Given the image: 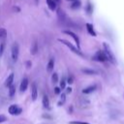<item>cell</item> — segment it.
<instances>
[{
  "label": "cell",
  "instance_id": "1",
  "mask_svg": "<svg viewBox=\"0 0 124 124\" xmlns=\"http://www.w3.org/2000/svg\"><path fill=\"white\" fill-rule=\"evenodd\" d=\"M103 46H104V52L106 53V55H107V57H108V60L110 61V62L113 63V64H116V58H115V56H114L112 50L110 49L109 46H108L107 43H103Z\"/></svg>",
  "mask_w": 124,
  "mask_h": 124
},
{
  "label": "cell",
  "instance_id": "2",
  "mask_svg": "<svg viewBox=\"0 0 124 124\" xmlns=\"http://www.w3.org/2000/svg\"><path fill=\"white\" fill-rule=\"evenodd\" d=\"M58 42H60V43H62V44H64L68 48H70L74 53H76V54H78V55H79V56H84L83 55V53L77 47V46H75L73 44H71L70 42H68V41H66V40H62V39H58Z\"/></svg>",
  "mask_w": 124,
  "mask_h": 124
},
{
  "label": "cell",
  "instance_id": "3",
  "mask_svg": "<svg viewBox=\"0 0 124 124\" xmlns=\"http://www.w3.org/2000/svg\"><path fill=\"white\" fill-rule=\"evenodd\" d=\"M18 54H19V47H18V45L16 43H15L11 49V56H12V59L14 62H16L17 60Z\"/></svg>",
  "mask_w": 124,
  "mask_h": 124
},
{
  "label": "cell",
  "instance_id": "4",
  "mask_svg": "<svg viewBox=\"0 0 124 124\" xmlns=\"http://www.w3.org/2000/svg\"><path fill=\"white\" fill-rule=\"evenodd\" d=\"M22 112V108L17 105H11L9 107V113L11 115H19Z\"/></svg>",
  "mask_w": 124,
  "mask_h": 124
},
{
  "label": "cell",
  "instance_id": "5",
  "mask_svg": "<svg viewBox=\"0 0 124 124\" xmlns=\"http://www.w3.org/2000/svg\"><path fill=\"white\" fill-rule=\"evenodd\" d=\"M63 33L66 34V35L71 36V37L74 39V41H75V43H76V45H77V47L79 49V47H80V44H79V38H78V36L76 33H74V32H72V31H69V30H64Z\"/></svg>",
  "mask_w": 124,
  "mask_h": 124
},
{
  "label": "cell",
  "instance_id": "6",
  "mask_svg": "<svg viewBox=\"0 0 124 124\" xmlns=\"http://www.w3.org/2000/svg\"><path fill=\"white\" fill-rule=\"evenodd\" d=\"M94 59L97 60V61H100V62H106V61H108V57H107L106 53L104 51H102V50H99V51L96 52V54L94 56Z\"/></svg>",
  "mask_w": 124,
  "mask_h": 124
},
{
  "label": "cell",
  "instance_id": "7",
  "mask_svg": "<svg viewBox=\"0 0 124 124\" xmlns=\"http://www.w3.org/2000/svg\"><path fill=\"white\" fill-rule=\"evenodd\" d=\"M37 97H38L37 86H36V83H33L32 84V87H31V98H32V101H36L37 100Z\"/></svg>",
  "mask_w": 124,
  "mask_h": 124
},
{
  "label": "cell",
  "instance_id": "8",
  "mask_svg": "<svg viewBox=\"0 0 124 124\" xmlns=\"http://www.w3.org/2000/svg\"><path fill=\"white\" fill-rule=\"evenodd\" d=\"M27 87H28V78H24L21 80V82H20V86H19L20 92H25L26 89H27Z\"/></svg>",
  "mask_w": 124,
  "mask_h": 124
},
{
  "label": "cell",
  "instance_id": "9",
  "mask_svg": "<svg viewBox=\"0 0 124 124\" xmlns=\"http://www.w3.org/2000/svg\"><path fill=\"white\" fill-rule=\"evenodd\" d=\"M14 77H15V75L13 74V73H11L9 76H8V78H6V80H5V86L6 87H10L12 84H13V81H14Z\"/></svg>",
  "mask_w": 124,
  "mask_h": 124
},
{
  "label": "cell",
  "instance_id": "10",
  "mask_svg": "<svg viewBox=\"0 0 124 124\" xmlns=\"http://www.w3.org/2000/svg\"><path fill=\"white\" fill-rule=\"evenodd\" d=\"M96 88H97V86H96L95 84L90 85V86H88V87L82 89V93H83V94H90V93H92L93 91H95Z\"/></svg>",
  "mask_w": 124,
  "mask_h": 124
},
{
  "label": "cell",
  "instance_id": "11",
  "mask_svg": "<svg viewBox=\"0 0 124 124\" xmlns=\"http://www.w3.org/2000/svg\"><path fill=\"white\" fill-rule=\"evenodd\" d=\"M38 50H39L38 42L35 40V41L33 42V45H32V46H31V54H33V55H36V54H37V52H38Z\"/></svg>",
  "mask_w": 124,
  "mask_h": 124
},
{
  "label": "cell",
  "instance_id": "12",
  "mask_svg": "<svg viewBox=\"0 0 124 124\" xmlns=\"http://www.w3.org/2000/svg\"><path fill=\"white\" fill-rule=\"evenodd\" d=\"M42 104H43V107H44L45 108H49V100H48V98H47L46 95H44V96H43Z\"/></svg>",
  "mask_w": 124,
  "mask_h": 124
},
{
  "label": "cell",
  "instance_id": "13",
  "mask_svg": "<svg viewBox=\"0 0 124 124\" xmlns=\"http://www.w3.org/2000/svg\"><path fill=\"white\" fill-rule=\"evenodd\" d=\"M86 28H87L88 33H89L91 36H93V37H95V36H96V32H95V30H94V28H93V25H92V24H90V23H86Z\"/></svg>",
  "mask_w": 124,
  "mask_h": 124
},
{
  "label": "cell",
  "instance_id": "14",
  "mask_svg": "<svg viewBox=\"0 0 124 124\" xmlns=\"http://www.w3.org/2000/svg\"><path fill=\"white\" fill-rule=\"evenodd\" d=\"M46 4H47V6H48V8H49V10H51V11H54L55 9H56V6H57V4L53 1V0H46Z\"/></svg>",
  "mask_w": 124,
  "mask_h": 124
},
{
  "label": "cell",
  "instance_id": "15",
  "mask_svg": "<svg viewBox=\"0 0 124 124\" xmlns=\"http://www.w3.org/2000/svg\"><path fill=\"white\" fill-rule=\"evenodd\" d=\"M53 68H54V59H49V61H48V63H47V66H46V70L48 71V72H51L52 70H53Z\"/></svg>",
  "mask_w": 124,
  "mask_h": 124
},
{
  "label": "cell",
  "instance_id": "16",
  "mask_svg": "<svg viewBox=\"0 0 124 124\" xmlns=\"http://www.w3.org/2000/svg\"><path fill=\"white\" fill-rule=\"evenodd\" d=\"M81 71H82V73L87 74V75H96V74H97V72H96L95 70H93V69H87V68H84V69H82Z\"/></svg>",
  "mask_w": 124,
  "mask_h": 124
},
{
  "label": "cell",
  "instance_id": "17",
  "mask_svg": "<svg viewBox=\"0 0 124 124\" xmlns=\"http://www.w3.org/2000/svg\"><path fill=\"white\" fill-rule=\"evenodd\" d=\"M15 94H16V86H15L14 84H12V85L9 87V96H10L11 98H13V97L15 96Z\"/></svg>",
  "mask_w": 124,
  "mask_h": 124
},
{
  "label": "cell",
  "instance_id": "18",
  "mask_svg": "<svg viewBox=\"0 0 124 124\" xmlns=\"http://www.w3.org/2000/svg\"><path fill=\"white\" fill-rule=\"evenodd\" d=\"M65 102H66V94H62L61 95V98H60V101L57 103V105L60 107V106H63L64 104H65Z\"/></svg>",
  "mask_w": 124,
  "mask_h": 124
},
{
  "label": "cell",
  "instance_id": "19",
  "mask_svg": "<svg viewBox=\"0 0 124 124\" xmlns=\"http://www.w3.org/2000/svg\"><path fill=\"white\" fill-rule=\"evenodd\" d=\"M79 7H80V1L79 0H77V1L73 2V4L71 5V8L72 9H78Z\"/></svg>",
  "mask_w": 124,
  "mask_h": 124
},
{
  "label": "cell",
  "instance_id": "20",
  "mask_svg": "<svg viewBox=\"0 0 124 124\" xmlns=\"http://www.w3.org/2000/svg\"><path fill=\"white\" fill-rule=\"evenodd\" d=\"M7 37V31L5 28H0V39H4Z\"/></svg>",
  "mask_w": 124,
  "mask_h": 124
},
{
  "label": "cell",
  "instance_id": "21",
  "mask_svg": "<svg viewBox=\"0 0 124 124\" xmlns=\"http://www.w3.org/2000/svg\"><path fill=\"white\" fill-rule=\"evenodd\" d=\"M51 81H52L53 83H56V82L58 81V75H57V73H53V74H52Z\"/></svg>",
  "mask_w": 124,
  "mask_h": 124
},
{
  "label": "cell",
  "instance_id": "22",
  "mask_svg": "<svg viewBox=\"0 0 124 124\" xmlns=\"http://www.w3.org/2000/svg\"><path fill=\"white\" fill-rule=\"evenodd\" d=\"M65 87H66V79L62 78L60 80V89H65Z\"/></svg>",
  "mask_w": 124,
  "mask_h": 124
},
{
  "label": "cell",
  "instance_id": "23",
  "mask_svg": "<svg viewBox=\"0 0 124 124\" xmlns=\"http://www.w3.org/2000/svg\"><path fill=\"white\" fill-rule=\"evenodd\" d=\"M7 120H8V118H7L6 115H4V114H0V123H4V122H6Z\"/></svg>",
  "mask_w": 124,
  "mask_h": 124
},
{
  "label": "cell",
  "instance_id": "24",
  "mask_svg": "<svg viewBox=\"0 0 124 124\" xmlns=\"http://www.w3.org/2000/svg\"><path fill=\"white\" fill-rule=\"evenodd\" d=\"M86 11H87V13L88 14H91L92 13V6H91V4L88 2L87 3V6H86Z\"/></svg>",
  "mask_w": 124,
  "mask_h": 124
},
{
  "label": "cell",
  "instance_id": "25",
  "mask_svg": "<svg viewBox=\"0 0 124 124\" xmlns=\"http://www.w3.org/2000/svg\"><path fill=\"white\" fill-rule=\"evenodd\" d=\"M69 124H90V123H87V122H83V121H71L69 122Z\"/></svg>",
  "mask_w": 124,
  "mask_h": 124
},
{
  "label": "cell",
  "instance_id": "26",
  "mask_svg": "<svg viewBox=\"0 0 124 124\" xmlns=\"http://www.w3.org/2000/svg\"><path fill=\"white\" fill-rule=\"evenodd\" d=\"M67 82H68L69 84H72V83L74 82V78H73L72 76H70V77L67 78Z\"/></svg>",
  "mask_w": 124,
  "mask_h": 124
},
{
  "label": "cell",
  "instance_id": "27",
  "mask_svg": "<svg viewBox=\"0 0 124 124\" xmlns=\"http://www.w3.org/2000/svg\"><path fill=\"white\" fill-rule=\"evenodd\" d=\"M54 93L55 94H60L61 93V89H60V87H54Z\"/></svg>",
  "mask_w": 124,
  "mask_h": 124
},
{
  "label": "cell",
  "instance_id": "28",
  "mask_svg": "<svg viewBox=\"0 0 124 124\" xmlns=\"http://www.w3.org/2000/svg\"><path fill=\"white\" fill-rule=\"evenodd\" d=\"M3 51H4V44L2 43V44L0 45V56L3 54Z\"/></svg>",
  "mask_w": 124,
  "mask_h": 124
},
{
  "label": "cell",
  "instance_id": "29",
  "mask_svg": "<svg viewBox=\"0 0 124 124\" xmlns=\"http://www.w3.org/2000/svg\"><path fill=\"white\" fill-rule=\"evenodd\" d=\"M31 66H32L31 61H27V62H26V67H27V68H30Z\"/></svg>",
  "mask_w": 124,
  "mask_h": 124
},
{
  "label": "cell",
  "instance_id": "30",
  "mask_svg": "<svg viewBox=\"0 0 124 124\" xmlns=\"http://www.w3.org/2000/svg\"><path fill=\"white\" fill-rule=\"evenodd\" d=\"M66 92H67L68 94H69V93H71V92H72V88H71V87H68V88H67V90H66Z\"/></svg>",
  "mask_w": 124,
  "mask_h": 124
},
{
  "label": "cell",
  "instance_id": "31",
  "mask_svg": "<svg viewBox=\"0 0 124 124\" xmlns=\"http://www.w3.org/2000/svg\"><path fill=\"white\" fill-rule=\"evenodd\" d=\"M43 116H44V117H46V118H51V116H49V115H46V114H44Z\"/></svg>",
  "mask_w": 124,
  "mask_h": 124
},
{
  "label": "cell",
  "instance_id": "32",
  "mask_svg": "<svg viewBox=\"0 0 124 124\" xmlns=\"http://www.w3.org/2000/svg\"><path fill=\"white\" fill-rule=\"evenodd\" d=\"M14 8H15V9H14V10H15V11H16H16H17V12H18V11H19V8H18V7H14Z\"/></svg>",
  "mask_w": 124,
  "mask_h": 124
},
{
  "label": "cell",
  "instance_id": "33",
  "mask_svg": "<svg viewBox=\"0 0 124 124\" xmlns=\"http://www.w3.org/2000/svg\"><path fill=\"white\" fill-rule=\"evenodd\" d=\"M53 1H54V2L56 3V4H57V3H60V2H61L60 0H53Z\"/></svg>",
  "mask_w": 124,
  "mask_h": 124
},
{
  "label": "cell",
  "instance_id": "34",
  "mask_svg": "<svg viewBox=\"0 0 124 124\" xmlns=\"http://www.w3.org/2000/svg\"><path fill=\"white\" fill-rule=\"evenodd\" d=\"M35 3H36V5H38L39 4V0H35Z\"/></svg>",
  "mask_w": 124,
  "mask_h": 124
},
{
  "label": "cell",
  "instance_id": "35",
  "mask_svg": "<svg viewBox=\"0 0 124 124\" xmlns=\"http://www.w3.org/2000/svg\"><path fill=\"white\" fill-rule=\"evenodd\" d=\"M66 1H71V2H75V1H77V0H66Z\"/></svg>",
  "mask_w": 124,
  "mask_h": 124
}]
</instances>
